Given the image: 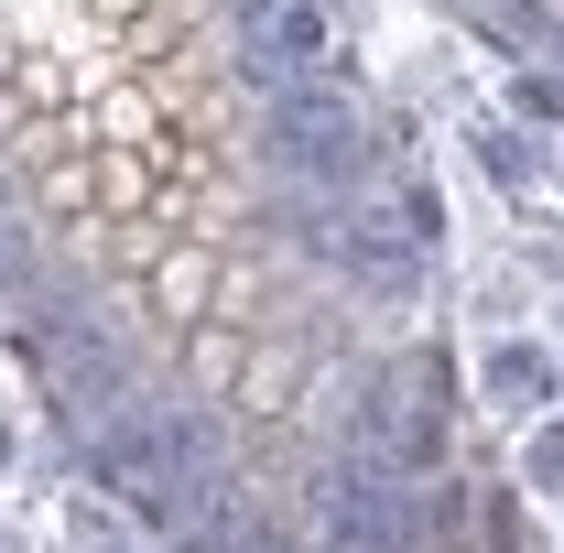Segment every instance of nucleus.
Masks as SVG:
<instances>
[{"label": "nucleus", "mask_w": 564, "mask_h": 553, "mask_svg": "<svg viewBox=\"0 0 564 553\" xmlns=\"http://www.w3.org/2000/svg\"><path fill=\"white\" fill-rule=\"evenodd\" d=\"M98 553H131V543H98Z\"/></svg>", "instance_id": "obj_10"}, {"label": "nucleus", "mask_w": 564, "mask_h": 553, "mask_svg": "<svg viewBox=\"0 0 564 553\" xmlns=\"http://www.w3.org/2000/svg\"><path fill=\"white\" fill-rule=\"evenodd\" d=\"M282 141H293V163H315V174H358V163H369L358 109L337 87H293V98H282Z\"/></svg>", "instance_id": "obj_2"}, {"label": "nucleus", "mask_w": 564, "mask_h": 553, "mask_svg": "<svg viewBox=\"0 0 564 553\" xmlns=\"http://www.w3.org/2000/svg\"><path fill=\"white\" fill-rule=\"evenodd\" d=\"M272 33H282V66L304 76V87L337 66V22H326L315 0H272Z\"/></svg>", "instance_id": "obj_5"}, {"label": "nucleus", "mask_w": 564, "mask_h": 553, "mask_svg": "<svg viewBox=\"0 0 564 553\" xmlns=\"http://www.w3.org/2000/svg\"><path fill=\"white\" fill-rule=\"evenodd\" d=\"M98 488H120V499H141V510H174V488H185V423L174 413L98 423Z\"/></svg>", "instance_id": "obj_1"}, {"label": "nucleus", "mask_w": 564, "mask_h": 553, "mask_svg": "<svg viewBox=\"0 0 564 553\" xmlns=\"http://www.w3.org/2000/svg\"><path fill=\"white\" fill-rule=\"evenodd\" d=\"M217 282H228V272H217V250H207V239H174V250L141 272V304H152V315L185 337V326H207V315H217Z\"/></svg>", "instance_id": "obj_3"}, {"label": "nucleus", "mask_w": 564, "mask_h": 553, "mask_svg": "<svg viewBox=\"0 0 564 553\" xmlns=\"http://www.w3.org/2000/svg\"><path fill=\"white\" fill-rule=\"evenodd\" d=\"M250 326H228V315H207V326H185V380H196V402H239V380H250Z\"/></svg>", "instance_id": "obj_4"}, {"label": "nucleus", "mask_w": 564, "mask_h": 553, "mask_svg": "<svg viewBox=\"0 0 564 553\" xmlns=\"http://www.w3.org/2000/svg\"><path fill=\"white\" fill-rule=\"evenodd\" d=\"M489 402H499V413H521V423H543V402H554V369H543L521 337L489 347Z\"/></svg>", "instance_id": "obj_6"}, {"label": "nucleus", "mask_w": 564, "mask_h": 553, "mask_svg": "<svg viewBox=\"0 0 564 553\" xmlns=\"http://www.w3.org/2000/svg\"><path fill=\"white\" fill-rule=\"evenodd\" d=\"M543 11H564V0H543Z\"/></svg>", "instance_id": "obj_11"}, {"label": "nucleus", "mask_w": 564, "mask_h": 553, "mask_svg": "<svg viewBox=\"0 0 564 553\" xmlns=\"http://www.w3.org/2000/svg\"><path fill=\"white\" fill-rule=\"evenodd\" d=\"M532 521H521V488H478V553H521Z\"/></svg>", "instance_id": "obj_8"}, {"label": "nucleus", "mask_w": 564, "mask_h": 553, "mask_svg": "<svg viewBox=\"0 0 564 553\" xmlns=\"http://www.w3.org/2000/svg\"><path fill=\"white\" fill-rule=\"evenodd\" d=\"M293 380H304V347H250V380H239V413L261 423V413H282V391H293Z\"/></svg>", "instance_id": "obj_7"}, {"label": "nucleus", "mask_w": 564, "mask_h": 553, "mask_svg": "<svg viewBox=\"0 0 564 553\" xmlns=\"http://www.w3.org/2000/svg\"><path fill=\"white\" fill-rule=\"evenodd\" d=\"M521 478L564 499V423H532V434H521Z\"/></svg>", "instance_id": "obj_9"}]
</instances>
